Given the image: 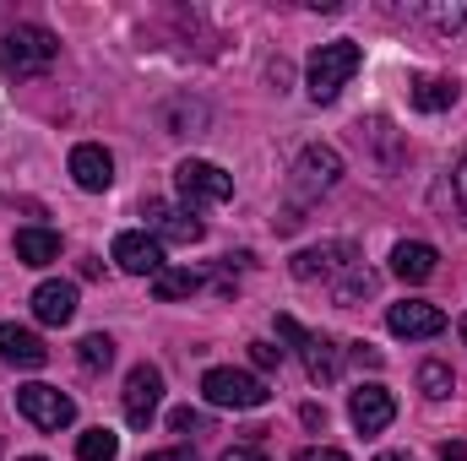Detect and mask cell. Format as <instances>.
<instances>
[{
  "label": "cell",
  "mask_w": 467,
  "mask_h": 461,
  "mask_svg": "<svg viewBox=\"0 0 467 461\" xmlns=\"http://www.w3.org/2000/svg\"><path fill=\"white\" fill-rule=\"evenodd\" d=\"M337 179H343V158H337V147H327V141L305 147V152H299V163H294V179H288V201H294L288 212H299V207L321 201Z\"/></svg>",
  "instance_id": "cell-1"
},
{
  "label": "cell",
  "mask_w": 467,
  "mask_h": 461,
  "mask_svg": "<svg viewBox=\"0 0 467 461\" xmlns=\"http://www.w3.org/2000/svg\"><path fill=\"white\" fill-rule=\"evenodd\" d=\"M55 55H60V38H55L49 27L22 22V27L0 33V66H5L11 77H38V71L55 66Z\"/></svg>",
  "instance_id": "cell-2"
},
{
  "label": "cell",
  "mask_w": 467,
  "mask_h": 461,
  "mask_svg": "<svg viewBox=\"0 0 467 461\" xmlns=\"http://www.w3.org/2000/svg\"><path fill=\"white\" fill-rule=\"evenodd\" d=\"M358 44L353 38H332V44H321L316 55H310V98L316 104H337L343 98V87L353 82V71H358Z\"/></svg>",
  "instance_id": "cell-3"
},
{
  "label": "cell",
  "mask_w": 467,
  "mask_h": 461,
  "mask_svg": "<svg viewBox=\"0 0 467 461\" xmlns=\"http://www.w3.org/2000/svg\"><path fill=\"white\" fill-rule=\"evenodd\" d=\"M277 337H288V343L299 347L305 374H310L316 385H332V380L343 374V347H337V337H327V332H305L294 315H277Z\"/></svg>",
  "instance_id": "cell-4"
},
{
  "label": "cell",
  "mask_w": 467,
  "mask_h": 461,
  "mask_svg": "<svg viewBox=\"0 0 467 461\" xmlns=\"http://www.w3.org/2000/svg\"><path fill=\"white\" fill-rule=\"evenodd\" d=\"M16 413H22L33 429H44V435H60L66 424H77V402H71L60 385H44V380H33V385L16 391Z\"/></svg>",
  "instance_id": "cell-5"
},
{
  "label": "cell",
  "mask_w": 467,
  "mask_h": 461,
  "mask_svg": "<svg viewBox=\"0 0 467 461\" xmlns=\"http://www.w3.org/2000/svg\"><path fill=\"white\" fill-rule=\"evenodd\" d=\"M174 185H180V196H185L191 212H196V207H223L234 196V174H223V169L207 163V158H185V163L174 169Z\"/></svg>",
  "instance_id": "cell-6"
},
{
  "label": "cell",
  "mask_w": 467,
  "mask_h": 461,
  "mask_svg": "<svg viewBox=\"0 0 467 461\" xmlns=\"http://www.w3.org/2000/svg\"><path fill=\"white\" fill-rule=\"evenodd\" d=\"M202 396L213 402V407H234V413H255V407H266V385L255 380V374H244V369H207L202 374Z\"/></svg>",
  "instance_id": "cell-7"
},
{
  "label": "cell",
  "mask_w": 467,
  "mask_h": 461,
  "mask_svg": "<svg viewBox=\"0 0 467 461\" xmlns=\"http://www.w3.org/2000/svg\"><path fill=\"white\" fill-rule=\"evenodd\" d=\"M158 402H163V369L158 364H136L125 374V424L130 429H147L152 413H158Z\"/></svg>",
  "instance_id": "cell-8"
},
{
  "label": "cell",
  "mask_w": 467,
  "mask_h": 461,
  "mask_svg": "<svg viewBox=\"0 0 467 461\" xmlns=\"http://www.w3.org/2000/svg\"><path fill=\"white\" fill-rule=\"evenodd\" d=\"M386 326H391V337L424 343V337H441L446 332V310L441 304H424V299H402V304L386 310Z\"/></svg>",
  "instance_id": "cell-9"
},
{
  "label": "cell",
  "mask_w": 467,
  "mask_h": 461,
  "mask_svg": "<svg viewBox=\"0 0 467 461\" xmlns=\"http://www.w3.org/2000/svg\"><path fill=\"white\" fill-rule=\"evenodd\" d=\"M348 266H358V250H353L348 239H337V244H316V250H299V255L288 261V271H294L299 282H316V277H343Z\"/></svg>",
  "instance_id": "cell-10"
},
{
  "label": "cell",
  "mask_w": 467,
  "mask_h": 461,
  "mask_svg": "<svg viewBox=\"0 0 467 461\" xmlns=\"http://www.w3.org/2000/svg\"><path fill=\"white\" fill-rule=\"evenodd\" d=\"M141 218H147V229L158 244H196L202 239V218L191 212V207H169V201H147L141 207Z\"/></svg>",
  "instance_id": "cell-11"
},
{
  "label": "cell",
  "mask_w": 467,
  "mask_h": 461,
  "mask_svg": "<svg viewBox=\"0 0 467 461\" xmlns=\"http://www.w3.org/2000/svg\"><path fill=\"white\" fill-rule=\"evenodd\" d=\"M115 266L130 271V277H158L163 271V244L147 229H125L115 239Z\"/></svg>",
  "instance_id": "cell-12"
},
{
  "label": "cell",
  "mask_w": 467,
  "mask_h": 461,
  "mask_svg": "<svg viewBox=\"0 0 467 461\" xmlns=\"http://www.w3.org/2000/svg\"><path fill=\"white\" fill-rule=\"evenodd\" d=\"M348 418L358 435H380L391 418H397V396L386 391V385H358L348 396Z\"/></svg>",
  "instance_id": "cell-13"
},
{
  "label": "cell",
  "mask_w": 467,
  "mask_h": 461,
  "mask_svg": "<svg viewBox=\"0 0 467 461\" xmlns=\"http://www.w3.org/2000/svg\"><path fill=\"white\" fill-rule=\"evenodd\" d=\"M71 179L82 185V190H109L115 185V158H109V147H99V141H82V147H71Z\"/></svg>",
  "instance_id": "cell-14"
},
{
  "label": "cell",
  "mask_w": 467,
  "mask_h": 461,
  "mask_svg": "<svg viewBox=\"0 0 467 461\" xmlns=\"http://www.w3.org/2000/svg\"><path fill=\"white\" fill-rule=\"evenodd\" d=\"M391 271H397L402 282H430V277L441 271V250L424 244V239H402V244L391 250Z\"/></svg>",
  "instance_id": "cell-15"
},
{
  "label": "cell",
  "mask_w": 467,
  "mask_h": 461,
  "mask_svg": "<svg viewBox=\"0 0 467 461\" xmlns=\"http://www.w3.org/2000/svg\"><path fill=\"white\" fill-rule=\"evenodd\" d=\"M0 358L16 364V369H44L49 364V347H44L38 332H27V326H0Z\"/></svg>",
  "instance_id": "cell-16"
},
{
  "label": "cell",
  "mask_w": 467,
  "mask_h": 461,
  "mask_svg": "<svg viewBox=\"0 0 467 461\" xmlns=\"http://www.w3.org/2000/svg\"><path fill=\"white\" fill-rule=\"evenodd\" d=\"M33 315H38L44 326H66V321L77 315V288H71V282H38V288H33Z\"/></svg>",
  "instance_id": "cell-17"
},
{
  "label": "cell",
  "mask_w": 467,
  "mask_h": 461,
  "mask_svg": "<svg viewBox=\"0 0 467 461\" xmlns=\"http://www.w3.org/2000/svg\"><path fill=\"white\" fill-rule=\"evenodd\" d=\"M16 261L22 266H49V261H60V233L55 229H16Z\"/></svg>",
  "instance_id": "cell-18"
},
{
  "label": "cell",
  "mask_w": 467,
  "mask_h": 461,
  "mask_svg": "<svg viewBox=\"0 0 467 461\" xmlns=\"http://www.w3.org/2000/svg\"><path fill=\"white\" fill-rule=\"evenodd\" d=\"M408 98H413V109L441 115V109H451V104H457V82H451V77H419Z\"/></svg>",
  "instance_id": "cell-19"
},
{
  "label": "cell",
  "mask_w": 467,
  "mask_h": 461,
  "mask_svg": "<svg viewBox=\"0 0 467 461\" xmlns=\"http://www.w3.org/2000/svg\"><path fill=\"white\" fill-rule=\"evenodd\" d=\"M163 130H169V136H196V130H207V104H202V98H174V104H163Z\"/></svg>",
  "instance_id": "cell-20"
},
{
  "label": "cell",
  "mask_w": 467,
  "mask_h": 461,
  "mask_svg": "<svg viewBox=\"0 0 467 461\" xmlns=\"http://www.w3.org/2000/svg\"><path fill=\"white\" fill-rule=\"evenodd\" d=\"M369 293H375V271H369V266H348V271L337 277V288H332V299H337L343 310H353V304L369 299Z\"/></svg>",
  "instance_id": "cell-21"
},
{
  "label": "cell",
  "mask_w": 467,
  "mask_h": 461,
  "mask_svg": "<svg viewBox=\"0 0 467 461\" xmlns=\"http://www.w3.org/2000/svg\"><path fill=\"white\" fill-rule=\"evenodd\" d=\"M196 288H202V277H196V271H180V266H163V271L152 277V293H158L163 304H169V299H191Z\"/></svg>",
  "instance_id": "cell-22"
},
{
  "label": "cell",
  "mask_w": 467,
  "mask_h": 461,
  "mask_svg": "<svg viewBox=\"0 0 467 461\" xmlns=\"http://www.w3.org/2000/svg\"><path fill=\"white\" fill-rule=\"evenodd\" d=\"M419 391H424L430 402H446V396L457 391V374H451V364H441V358L419 364Z\"/></svg>",
  "instance_id": "cell-23"
},
{
  "label": "cell",
  "mask_w": 467,
  "mask_h": 461,
  "mask_svg": "<svg viewBox=\"0 0 467 461\" xmlns=\"http://www.w3.org/2000/svg\"><path fill=\"white\" fill-rule=\"evenodd\" d=\"M77 364H82L88 374H99V369H109V364H115V343H109L104 332H93V337H82V343H77Z\"/></svg>",
  "instance_id": "cell-24"
},
{
  "label": "cell",
  "mask_w": 467,
  "mask_h": 461,
  "mask_svg": "<svg viewBox=\"0 0 467 461\" xmlns=\"http://www.w3.org/2000/svg\"><path fill=\"white\" fill-rule=\"evenodd\" d=\"M77 456L82 461H115L119 456V435L115 429H88V435L77 440Z\"/></svg>",
  "instance_id": "cell-25"
},
{
  "label": "cell",
  "mask_w": 467,
  "mask_h": 461,
  "mask_svg": "<svg viewBox=\"0 0 467 461\" xmlns=\"http://www.w3.org/2000/svg\"><path fill=\"white\" fill-rule=\"evenodd\" d=\"M419 16H424V22H435L441 33H457V27H467V0H451V5H424Z\"/></svg>",
  "instance_id": "cell-26"
},
{
  "label": "cell",
  "mask_w": 467,
  "mask_h": 461,
  "mask_svg": "<svg viewBox=\"0 0 467 461\" xmlns=\"http://www.w3.org/2000/svg\"><path fill=\"white\" fill-rule=\"evenodd\" d=\"M250 364H255V369H277V364H283V347H272V343H250Z\"/></svg>",
  "instance_id": "cell-27"
},
{
  "label": "cell",
  "mask_w": 467,
  "mask_h": 461,
  "mask_svg": "<svg viewBox=\"0 0 467 461\" xmlns=\"http://www.w3.org/2000/svg\"><path fill=\"white\" fill-rule=\"evenodd\" d=\"M169 429H174V435H191V429H202V413H196V407H174V413H169Z\"/></svg>",
  "instance_id": "cell-28"
},
{
  "label": "cell",
  "mask_w": 467,
  "mask_h": 461,
  "mask_svg": "<svg viewBox=\"0 0 467 461\" xmlns=\"http://www.w3.org/2000/svg\"><path fill=\"white\" fill-rule=\"evenodd\" d=\"M451 190H457V212H462V223H467V152H462V163H457V174H451Z\"/></svg>",
  "instance_id": "cell-29"
},
{
  "label": "cell",
  "mask_w": 467,
  "mask_h": 461,
  "mask_svg": "<svg viewBox=\"0 0 467 461\" xmlns=\"http://www.w3.org/2000/svg\"><path fill=\"white\" fill-rule=\"evenodd\" d=\"M294 461H348V456H343L337 446H305V451H299Z\"/></svg>",
  "instance_id": "cell-30"
},
{
  "label": "cell",
  "mask_w": 467,
  "mask_h": 461,
  "mask_svg": "<svg viewBox=\"0 0 467 461\" xmlns=\"http://www.w3.org/2000/svg\"><path fill=\"white\" fill-rule=\"evenodd\" d=\"M348 353H353V364H364V369H380V364H386V358H380V353H375L369 343H353Z\"/></svg>",
  "instance_id": "cell-31"
},
{
  "label": "cell",
  "mask_w": 467,
  "mask_h": 461,
  "mask_svg": "<svg viewBox=\"0 0 467 461\" xmlns=\"http://www.w3.org/2000/svg\"><path fill=\"white\" fill-rule=\"evenodd\" d=\"M223 461H272V456H261L255 446H229V451H223Z\"/></svg>",
  "instance_id": "cell-32"
},
{
  "label": "cell",
  "mask_w": 467,
  "mask_h": 461,
  "mask_svg": "<svg viewBox=\"0 0 467 461\" xmlns=\"http://www.w3.org/2000/svg\"><path fill=\"white\" fill-rule=\"evenodd\" d=\"M299 418H305V429H327V407H316V402H310Z\"/></svg>",
  "instance_id": "cell-33"
},
{
  "label": "cell",
  "mask_w": 467,
  "mask_h": 461,
  "mask_svg": "<svg viewBox=\"0 0 467 461\" xmlns=\"http://www.w3.org/2000/svg\"><path fill=\"white\" fill-rule=\"evenodd\" d=\"M266 77H272V87H277V93L288 87V66H283V60H272V71H266Z\"/></svg>",
  "instance_id": "cell-34"
},
{
  "label": "cell",
  "mask_w": 467,
  "mask_h": 461,
  "mask_svg": "<svg viewBox=\"0 0 467 461\" xmlns=\"http://www.w3.org/2000/svg\"><path fill=\"white\" fill-rule=\"evenodd\" d=\"M441 461H467V440H457V446H441Z\"/></svg>",
  "instance_id": "cell-35"
},
{
  "label": "cell",
  "mask_w": 467,
  "mask_h": 461,
  "mask_svg": "<svg viewBox=\"0 0 467 461\" xmlns=\"http://www.w3.org/2000/svg\"><path fill=\"white\" fill-rule=\"evenodd\" d=\"M141 461H191V451H152V456H141Z\"/></svg>",
  "instance_id": "cell-36"
},
{
  "label": "cell",
  "mask_w": 467,
  "mask_h": 461,
  "mask_svg": "<svg viewBox=\"0 0 467 461\" xmlns=\"http://www.w3.org/2000/svg\"><path fill=\"white\" fill-rule=\"evenodd\" d=\"M375 461H408V451H386V456H375Z\"/></svg>",
  "instance_id": "cell-37"
},
{
  "label": "cell",
  "mask_w": 467,
  "mask_h": 461,
  "mask_svg": "<svg viewBox=\"0 0 467 461\" xmlns=\"http://www.w3.org/2000/svg\"><path fill=\"white\" fill-rule=\"evenodd\" d=\"M457 332H462V343H467V315H462V321H457Z\"/></svg>",
  "instance_id": "cell-38"
},
{
  "label": "cell",
  "mask_w": 467,
  "mask_h": 461,
  "mask_svg": "<svg viewBox=\"0 0 467 461\" xmlns=\"http://www.w3.org/2000/svg\"><path fill=\"white\" fill-rule=\"evenodd\" d=\"M22 461H44V456H22Z\"/></svg>",
  "instance_id": "cell-39"
}]
</instances>
